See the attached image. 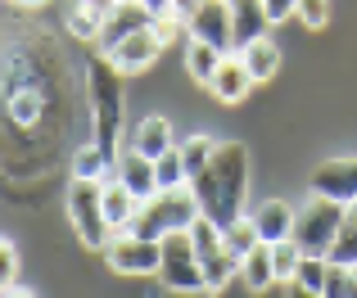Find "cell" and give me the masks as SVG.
Masks as SVG:
<instances>
[{
    "instance_id": "1",
    "label": "cell",
    "mask_w": 357,
    "mask_h": 298,
    "mask_svg": "<svg viewBox=\"0 0 357 298\" xmlns=\"http://www.w3.org/2000/svg\"><path fill=\"white\" fill-rule=\"evenodd\" d=\"M190 190L199 199V212H208L213 221L231 226L236 217H244V190H249V154L240 141H218L213 158L190 176Z\"/></svg>"
},
{
    "instance_id": "2",
    "label": "cell",
    "mask_w": 357,
    "mask_h": 298,
    "mask_svg": "<svg viewBox=\"0 0 357 298\" xmlns=\"http://www.w3.org/2000/svg\"><path fill=\"white\" fill-rule=\"evenodd\" d=\"M118 63L109 54L91 59L86 91H91V123H96V145L118 154V132H122V86H118Z\"/></svg>"
},
{
    "instance_id": "3",
    "label": "cell",
    "mask_w": 357,
    "mask_h": 298,
    "mask_svg": "<svg viewBox=\"0 0 357 298\" xmlns=\"http://www.w3.org/2000/svg\"><path fill=\"white\" fill-rule=\"evenodd\" d=\"M199 217V199H195L190 185H176V190H154L149 199H140L136 217H131L127 230L149 240H163L167 230H185L190 221Z\"/></svg>"
},
{
    "instance_id": "4",
    "label": "cell",
    "mask_w": 357,
    "mask_h": 298,
    "mask_svg": "<svg viewBox=\"0 0 357 298\" xmlns=\"http://www.w3.org/2000/svg\"><path fill=\"white\" fill-rule=\"evenodd\" d=\"M344 217H349V203L307 190V203L298 208V221H294V244L303 249V253L331 258L335 240H340V230H344Z\"/></svg>"
},
{
    "instance_id": "5",
    "label": "cell",
    "mask_w": 357,
    "mask_h": 298,
    "mask_svg": "<svg viewBox=\"0 0 357 298\" xmlns=\"http://www.w3.org/2000/svg\"><path fill=\"white\" fill-rule=\"evenodd\" d=\"M68 221L77 230V240L86 249H100L114 240V226L105 217V181H86V176H73L68 185Z\"/></svg>"
},
{
    "instance_id": "6",
    "label": "cell",
    "mask_w": 357,
    "mask_h": 298,
    "mask_svg": "<svg viewBox=\"0 0 357 298\" xmlns=\"http://www.w3.org/2000/svg\"><path fill=\"white\" fill-rule=\"evenodd\" d=\"M158 281L176 294H199L208 290L204 285V262L195 253V240L190 230H167L163 235V267H158Z\"/></svg>"
},
{
    "instance_id": "7",
    "label": "cell",
    "mask_w": 357,
    "mask_h": 298,
    "mask_svg": "<svg viewBox=\"0 0 357 298\" xmlns=\"http://www.w3.org/2000/svg\"><path fill=\"white\" fill-rule=\"evenodd\" d=\"M105 262L118 276H158V267H163V240L136 235V230H114V240L105 244Z\"/></svg>"
},
{
    "instance_id": "8",
    "label": "cell",
    "mask_w": 357,
    "mask_h": 298,
    "mask_svg": "<svg viewBox=\"0 0 357 298\" xmlns=\"http://www.w3.org/2000/svg\"><path fill=\"white\" fill-rule=\"evenodd\" d=\"M185 32H190V41H208V45H218V50L231 54V45H236L231 0H199V9L185 18Z\"/></svg>"
},
{
    "instance_id": "9",
    "label": "cell",
    "mask_w": 357,
    "mask_h": 298,
    "mask_svg": "<svg viewBox=\"0 0 357 298\" xmlns=\"http://www.w3.org/2000/svg\"><path fill=\"white\" fill-rule=\"evenodd\" d=\"M154 9L145 5V0H118V9L105 18V27H100V41H96V50L100 54H109V50H118L122 41H127L131 32H140V27H154Z\"/></svg>"
},
{
    "instance_id": "10",
    "label": "cell",
    "mask_w": 357,
    "mask_h": 298,
    "mask_svg": "<svg viewBox=\"0 0 357 298\" xmlns=\"http://www.w3.org/2000/svg\"><path fill=\"white\" fill-rule=\"evenodd\" d=\"M312 194L340 203H357V158H326L312 172Z\"/></svg>"
},
{
    "instance_id": "11",
    "label": "cell",
    "mask_w": 357,
    "mask_h": 298,
    "mask_svg": "<svg viewBox=\"0 0 357 298\" xmlns=\"http://www.w3.org/2000/svg\"><path fill=\"white\" fill-rule=\"evenodd\" d=\"M158 54H163V36H158V27H140V32H131L127 41L118 45V50H109V59L118 63V72H145Z\"/></svg>"
},
{
    "instance_id": "12",
    "label": "cell",
    "mask_w": 357,
    "mask_h": 298,
    "mask_svg": "<svg viewBox=\"0 0 357 298\" xmlns=\"http://www.w3.org/2000/svg\"><path fill=\"white\" fill-rule=\"evenodd\" d=\"M114 176L122 185H127L131 194H136V199H149V194L158 190V167H154V158L149 154H140L136 145L131 149H122L118 154V163H114Z\"/></svg>"
},
{
    "instance_id": "13",
    "label": "cell",
    "mask_w": 357,
    "mask_h": 298,
    "mask_svg": "<svg viewBox=\"0 0 357 298\" xmlns=\"http://www.w3.org/2000/svg\"><path fill=\"white\" fill-rule=\"evenodd\" d=\"M249 86H253V72L244 68L240 54H227V59L218 63V72H213V81H208L218 104H240V100L249 95Z\"/></svg>"
},
{
    "instance_id": "14",
    "label": "cell",
    "mask_w": 357,
    "mask_h": 298,
    "mask_svg": "<svg viewBox=\"0 0 357 298\" xmlns=\"http://www.w3.org/2000/svg\"><path fill=\"white\" fill-rule=\"evenodd\" d=\"M294 221H298V208H289L285 199H267L258 212H253V226H258L262 244H280V240H294Z\"/></svg>"
},
{
    "instance_id": "15",
    "label": "cell",
    "mask_w": 357,
    "mask_h": 298,
    "mask_svg": "<svg viewBox=\"0 0 357 298\" xmlns=\"http://www.w3.org/2000/svg\"><path fill=\"white\" fill-rule=\"evenodd\" d=\"M240 285H244V290H253V294H262V290H271V285H276L271 244H258V249H249V253L240 258Z\"/></svg>"
},
{
    "instance_id": "16",
    "label": "cell",
    "mask_w": 357,
    "mask_h": 298,
    "mask_svg": "<svg viewBox=\"0 0 357 298\" xmlns=\"http://www.w3.org/2000/svg\"><path fill=\"white\" fill-rule=\"evenodd\" d=\"M231 18H236V45L258 41V36L271 27L267 5H262V0H231Z\"/></svg>"
},
{
    "instance_id": "17",
    "label": "cell",
    "mask_w": 357,
    "mask_h": 298,
    "mask_svg": "<svg viewBox=\"0 0 357 298\" xmlns=\"http://www.w3.org/2000/svg\"><path fill=\"white\" fill-rule=\"evenodd\" d=\"M136 208H140V199L118 181V176H109V181H105V217H109V226L127 230L131 217H136Z\"/></svg>"
},
{
    "instance_id": "18",
    "label": "cell",
    "mask_w": 357,
    "mask_h": 298,
    "mask_svg": "<svg viewBox=\"0 0 357 298\" xmlns=\"http://www.w3.org/2000/svg\"><path fill=\"white\" fill-rule=\"evenodd\" d=\"M240 59H244V68L253 72V81H271L276 68H280V50H276L271 36H258V41L240 45Z\"/></svg>"
},
{
    "instance_id": "19",
    "label": "cell",
    "mask_w": 357,
    "mask_h": 298,
    "mask_svg": "<svg viewBox=\"0 0 357 298\" xmlns=\"http://www.w3.org/2000/svg\"><path fill=\"white\" fill-rule=\"evenodd\" d=\"M131 145H136L140 154H149V158H163L176 141H172V127H167V118L149 113V118H140V127H136V136H131Z\"/></svg>"
},
{
    "instance_id": "20",
    "label": "cell",
    "mask_w": 357,
    "mask_h": 298,
    "mask_svg": "<svg viewBox=\"0 0 357 298\" xmlns=\"http://www.w3.org/2000/svg\"><path fill=\"white\" fill-rule=\"evenodd\" d=\"M114 163L118 158L109 154L105 145H82L77 154H73V176H86V181H109V176H114Z\"/></svg>"
},
{
    "instance_id": "21",
    "label": "cell",
    "mask_w": 357,
    "mask_h": 298,
    "mask_svg": "<svg viewBox=\"0 0 357 298\" xmlns=\"http://www.w3.org/2000/svg\"><path fill=\"white\" fill-rule=\"evenodd\" d=\"M204 285L208 290H227V285H240V258L231 249H218V253L204 258Z\"/></svg>"
},
{
    "instance_id": "22",
    "label": "cell",
    "mask_w": 357,
    "mask_h": 298,
    "mask_svg": "<svg viewBox=\"0 0 357 298\" xmlns=\"http://www.w3.org/2000/svg\"><path fill=\"white\" fill-rule=\"evenodd\" d=\"M326 276H331V258H321V253H303V262H298V272H294L298 294L326 298Z\"/></svg>"
},
{
    "instance_id": "23",
    "label": "cell",
    "mask_w": 357,
    "mask_h": 298,
    "mask_svg": "<svg viewBox=\"0 0 357 298\" xmlns=\"http://www.w3.org/2000/svg\"><path fill=\"white\" fill-rule=\"evenodd\" d=\"M222 59H227V50H218V45H208V41H190V50H185V68H190V77L204 81V86L213 81V72H218Z\"/></svg>"
},
{
    "instance_id": "24",
    "label": "cell",
    "mask_w": 357,
    "mask_h": 298,
    "mask_svg": "<svg viewBox=\"0 0 357 298\" xmlns=\"http://www.w3.org/2000/svg\"><path fill=\"white\" fill-rule=\"evenodd\" d=\"M222 244H227L236 258H244L249 249H258V244H262L258 226H253V212H249V217H236L231 226H222Z\"/></svg>"
},
{
    "instance_id": "25",
    "label": "cell",
    "mask_w": 357,
    "mask_h": 298,
    "mask_svg": "<svg viewBox=\"0 0 357 298\" xmlns=\"http://www.w3.org/2000/svg\"><path fill=\"white\" fill-rule=\"evenodd\" d=\"M185 230H190V240H195V253H199V262H204L208 253H218V249H227V244H222V221H213L208 212H199V217H195Z\"/></svg>"
},
{
    "instance_id": "26",
    "label": "cell",
    "mask_w": 357,
    "mask_h": 298,
    "mask_svg": "<svg viewBox=\"0 0 357 298\" xmlns=\"http://www.w3.org/2000/svg\"><path fill=\"white\" fill-rule=\"evenodd\" d=\"M154 167H158V190H176V185H190V172H185L181 145H172L163 158H154Z\"/></svg>"
},
{
    "instance_id": "27",
    "label": "cell",
    "mask_w": 357,
    "mask_h": 298,
    "mask_svg": "<svg viewBox=\"0 0 357 298\" xmlns=\"http://www.w3.org/2000/svg\"><path fill=\"white\" fill-rule=\"evenodd\" d=\"M100 27H105V14H96L91 5L73 0V9H68V32L77 36V41H100Z\"/></svg>"
},
{
    "instance_id": "28",
    "label": "cell",
    "mask_w": 357,
    "mask_h": 298,
    "mask_svg": "<svg viewBox=\"0 0 357 298\" xmlns=\"http://www.w3.org/2000/svg\"><path fill=\"white\" fill-rule=\"evenodd\" d=\"M331 262L357 267V203H349V217H344V230H340V240H335V249H331Z\"/></svg>"
},
{
    "instance_id": "29",
    "label": "cell",
    "mask_w": 357,
    "mask_h": 298,
    "mask_svg": "<svg viewBox=\"0 0 357 298\" xmlns=\"http://www.w3.org/2000/svg\"><path fill=\"white\" fill-rule=\"evenodd\" d=\"M271 262H276V281H294L298 262H303V249L294 240H280V244H271Z\"/></svg>"
},
{
    "instance_id": "30",
    "label": "cell",
    "mask_w": 357,
    "mask_h": 298,
    "mask_svg": "<svg viewBox=\"0 0 357 298\" xmlns=\"http://www.w3.org/2000/svg\"><path fill=\"white\" fill-rule=\"evenodd\" d=\"M213 149H218V141L213 136H190V141H181V158H185V172H199L204 163L213 158Z\"/></svg>"
},
{
    "instance_id": "31",
    "label": "cell",
    "mask_w": 357,
    "mask_h": 298,
    "mask_svg": "<svg viewBox=\"0 0 357 298\" xmlns=\"http://www.w3.org/2000/svg\"><path fill=\"white\" fill-rule=\"evenodd\" d=\"M298 18H303V27L307 32H321L326 23H331V0H298V9H294Z\"/></svg>"
},
{
    "instance_id": "32",
    "label": "cell",
    "mask_w": 357,
    "mask_h": 298,
    "mask_svg": "<svg viewBox=\"0 0 357 298\" xmlns=\"http://www.w3.org/2000/svg\"><path fill=\"white\" fill-rule=\"evenodd\" d=\"M14 276H18V258H14V244H0V281H5V290L14 294Z\"/></svg>"
},
{
    "instance_id": "33",
    "label": "cell",
    "mask_w": 357,
    "mask_h": 298,
    "mask_svg": "<svg viewBox=\"0 0 357 298\" xmlns=\"http://www.w3.org/2000/svg\"><path fill=\"white\" fill-rule=\"evenodd\" d=\"M262 5H267V18H271V23H285V18L298 9V0H262Z\"/></svg>"
},
{
    "instance_id": "34",
    "label": "cell",
    "mask_w": 357,
    "mask_h": 298,
    "mask_svg": "<svg viewBox=\"0 0 357 298\" xmlns=\"http://www.w3.org/2000/svg\"><path fill=\"white\" fill-rule=\"evenodd\" d=\"M195 9H199V0H172V14L176 18H190Z\"/></svg>"
},
{
    "instance_id": "35",
    "label": "cell",
    "mask_w": 357,
    "mask_h": 298,
    "mask_svg": "<svg viewBox=\"0 0 357 298\" xmlns=\"http://www.w3.org/2000/svg\"><path fill=\"white\" fill-rule=\"evenodd\" d=\"M149 9H154V14H172V0H145Z\"/></svg>"
},
{
    "instance_id": "36",
    "label": "cell",
    "mask_w": 357,
    "mask_h": 298,
    "mask_svg": "<svg viewBox=\"0 0 357 298\" xmlns=\"http://www.w3.org/2000/svg\"><path fill=\"white\" fill-rule=\"evenodd\" d=\"M14 5H23V9H36V5H45V0H14Z\"/></svg>"
}]
</instances>
